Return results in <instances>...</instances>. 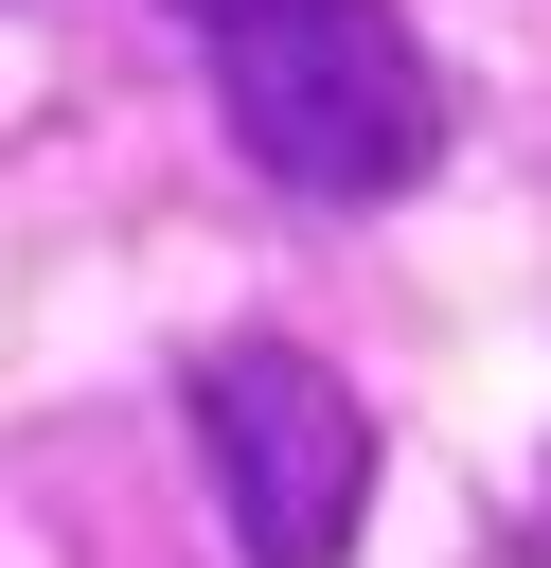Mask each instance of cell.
<instances>
[{
	"mask_svg": "<svg viewBox=\"0 0 551 568\" xmlns=\"http://www.w3.org/2000/svg\"><path fill=\"white\" fill-rule=\"evenodd\" d=\"M231 160L302 213H391L444 178V53L391 0H160Z\"/></svg>",
	"mask_w": 551,
	"mask_h": 568,
	"instance_id": "cell-1",
	"label": "cell"
},
{
	"mask_svg": "<svg viewBox=\"0 0 551 568\" xmlns=\"http://www.w3.org/2000/svg\"><path fill=\"white\" fill-rule=\"evenodd\" d=\"M178 426H196V479L231 515V568H338L355 515H373V408L338 355L302 337H196L178 355Z\"/></svg>",
	"mask_w": 551,
	"mask_h": 568,
	"instance_id": "cell-2",
	"label": "cell"
}]
</instances>
